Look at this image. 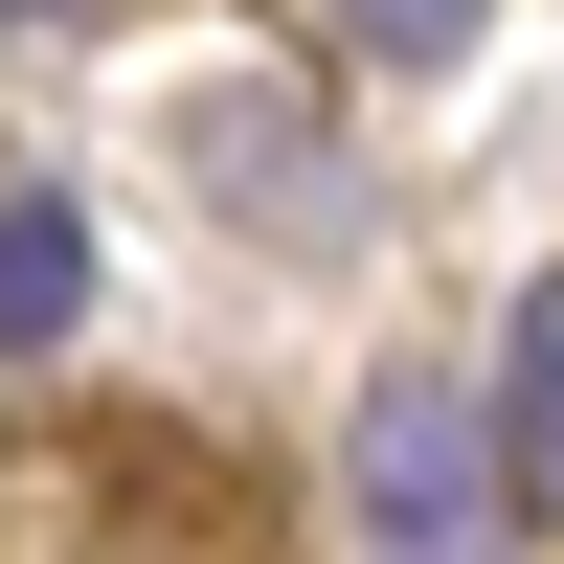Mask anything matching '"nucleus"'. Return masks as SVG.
Segmentation results:
<instances>
[{
	"label": "nucleus",
	"instance_id": "f03ea898",
	"mask_svg": "<svg viewBox=\"0 0 564 564\" xmlns=\"http://www.w3.org/2000/svg\"><path fill=\"white\" fill-rule=\"evenodd\" d=\"M475 452H497V520H564V271L520 294V339H497V384H475Z\"/></svg>",
	"mask_w": 564,
	"mask_h": 564
},
{
	"label": "nucleus",
	"instance_id": "20e7f679",
	"mask_svg": "<svg viewBox=\"0 0 564 564\" xmlns=\"http://www.w3.org/2000/svg\"><path fill=\"white\" fill-rule=\"evenodd\" d=\"M339 23H361V68H475L497 0H339Z\"/></svg>",
	"mask_w": 564,
	"mask_h": 564
},
{
	"label": "nucleus",
	"instance_id": "7ed1b4c3",
	"mask_svg": "<svg viewBox=\"0 0 564 564\" xmlns=\"http://www.w3.org/2000/svg\"><path fill=\"white\" fill-rule=\"evenodd\" d=\"M68 316H90V226L23 181V204H0V361H23V339H68Z\"/></svg>",
	"mask_w": 564,
	"mask_h": 564
},
{
	"label": "nucleus",
	"instance_id": "39448f33",
	"mask_svg": "<svg viewBox=\"0 0 564 564\" xmlns=\"http://www.w3.org/2000/svg\"><path fill=\"white\" fill-rule=\"evenodd\" d=\"M0 23H90V0H0Z\"/></svg>",
	"mask_w": 564,
	"mask_h": 564
},
{
	"label": "nucleus",
	"instance_id": "f257e3e1",
	"mask_svg": "<svg viewBox=\"0 0 564 564\" xmlns=\"http://www.w3.org/2000/svg\"><path fill=\"white\" fill-rule=\"evenodd\" d=\"M361 564H497V452L452 361H384L361 384Z\"/></svg>",
	"mask_w": 564,
	"mask_h": 564
}]
</instances>
